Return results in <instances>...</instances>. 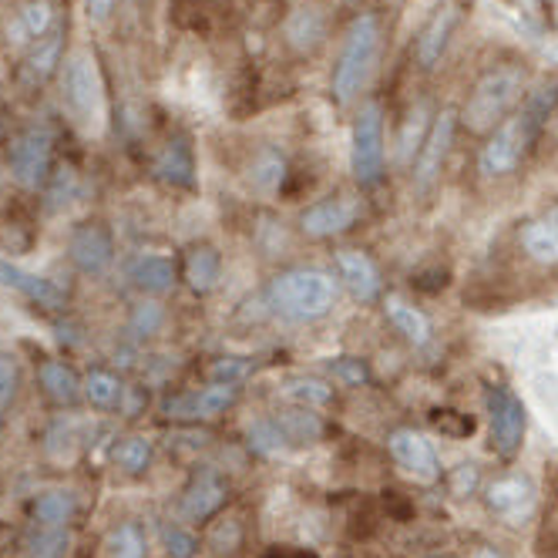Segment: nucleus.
Returning a JSON list of instances; mask_svg holds the SVG:
<instances>
[{
    "instance_id": "72a5a7b5",
    "label": "nucleus",
    "mask_w": 558,
    "mask_h": 558,
    "mask_svg": "<svg viewBox=\"0 0 558 558\" xmlns=\"http://www.w3.org/2000/svg\"><path fill=\"white\" fill-rule=\"evenodd\" d=\"M424 138H427V108L417 105V108L408 114L404 132H401V148H397V155H401V162H404V166H411L414 158H417Z\"/></svg>"
},
{
    "instance_id": "3c124183",
    "label": "nucleus",
    "mask_w": 558,
    "mask_h": 558,
    "mask_svg": "<svg viewBox=\"0 0 558 558\" xmlns=\"http://www.w3.org/2000/svg\"><path fill=\"white\" fill-rule=\"evenodd\" d=\"M0 185H4V169H0Z\"/></svg>"
},
{
    "instance_id": "a18cd8bd",
    "label": "nucleus",
    "mask_w": 558,
    "mask_h": 558,
    "mask_svg": "<svg viewBox=\"0 0 558 558\" xmlns=\"http://www.w3.org/2000/svg\"><path fill=\"white\" fill-rule=\"evenodd\" d=\"M414 287L424 293H437L448 287V269H430V272H417L414 276Z\"/></svg>"
},
{
    "instance_id": "9b49d317",
    "label": "nucleus",
    "mask_w": 558,
    "mask_h": 558,
    "mask_svg": "<svg viewBox=\"0 0 558 558\" xmlns=\"http://www.w3.org/2000/svg\"><path fill=\"white\" fill-rule=\"evenodd\" d=\"M454 125H458V111L445 108L434 118V125L427 129V138H424V145L417 151V162H414V185L421 192H427L434 185V179L441 175V166H445L451 142H454Z\"/></svg>"
},
{
    "instance_id": "423d86ee",
    "label": "nucleus",
    "mask_w": 558,
    "mask_h": 558,
    "mask_svg": "<svg viewBox=\"0 0 558 558\" xmlns=\"http://www.w3.org/2000/svg\"><path fill=\"white\" fill-rule=\"evenodd\" d=\"M350 166L361 185H374L384 172V111L377 101L364 105L353 122Z\"/></svg>"
},
{
    "instance_id": "bb28decb",
    "label": "nucleus",
    "mask_w": 558,
    "mask_h": 558,
    "mask_svg": "<svg viewBox=\"0 0 558 558\" xmlns=\"http://www.w3.org/2000/svg\"><path fill=\"white\" fill-rule=\"evenodd\" d=\"M61 48H64V31L61 27H51L45 37H37L31 54H27V71L37 82H45V77L61 64Z\"/></svg>"
},
{
    "instance_id": "cd10ccee",
    "label": "nucleus",
    "mask_w": 558,
    "mask_h": 558,
    "mask_svg": "<svg viewBox=\"0 0 558 558\" xmlns=\"http://www.w3.org/2000/svg\"><path fill=\"white\" fill-rule=\"evenodd\" d=\"M82 393L88 397V404L98 408V411H108V408H118L122 404V380H118L111 371H92L82 384Z\"/></svg>"
},
{
    "instance_id": "c9c22d12",
    "label": "nucleus",
    "mask_w": 558,
    "mask_h": 558,
    "mask_svg": "<svg viewBox=\"0 0 558 558\" xmlns=\"http://www.w3.org/2000/svg\"><path fill=\"white\" fill-rule=\"evenodd\" d=\"M283 175H287V162L279 158L276 151H259L256 162H253V185L259 192H276L279 185H283Z\"/></svg>"
},
{
    "instance_id": "393cba45",
    "label": "nucleus",
    "mask_w": 558,
    "mask_h": 558,
    "mask_svg": "<svg viewBox=\"0 0 558 558\" xmlns=\"http://www.w3.org/2000/svg\"><path fill=\"white\" fill-rule=\"evenodd\" d=\"M74 511H77V501H74L71 492H45L31 508L34 522L41 529H68Z\"/></svg>"
},
{
    "instance_id": "864d4df0",
    "label": "nucleus",
    "mask_w": 558,
    "mask_h": 558,
    "mask_svg": "<svg viewBox=\"0 0 558 558\" xmlns=\"http://www.w3.org/2000/svg\"><path fill=\"white\" fill-rule=\"evenodd\" d=\"M482 558H492V555H482Z\"/></svg>"
},
{
    "instance_id": "1a4fd4ad",
    "label": "nucleus",
    "mask_w": 558,
    "mask_h": 558,
    "mask_svg": "<svg viewBox=\"0 0 558 558\" xmlns=\"http://www.w3.org/2000/svg\"><path fill=\"white\" fill-rule=\"evenodd\" d=\"M239 401V387L232 384H209L203 390H185L166 401V417L182 421V424H198V421H213L226 414Z\"/></svg>"
},
{
    "instance_id": "473e14b6",
    "label": "nucleus",
    "mask_w": 558,
    "mask_h": 558,
    "mask_svg": "<svg viewBox=\"0 0 558 558\" xmlns=\"http://www.w3.org/2000/svg\"><path fill=\"white\" fill-rule=\"evenodd\" d=\"M51 17H54V11L48 0H34V4H27L14 24V31L21 34L17 41H37V37H45L51 31Z\"/></svg>"
},
{
    "instance_id": "c756f323",
    "label": "nucleus",
    "mask_w": 558,
    "mask_h": 558,
    "mask_svg": "<svg viewBox=\"0 0 558 558\" xmlns=\"http://www.w3.org/2000/svg\"><path fill=\"white\" fill-rule=\"evenodd\" d=\"M151 454H155V448H151L148 437L132 434V437H125V441L114 448V464L122 468L125 474H145L148 464H151Z\"/></svg>"
},
{
    "instance_id": "c03bdc74",
    "label": "nucleus",
    "mask_w": 558,
    "mask_h": 558,
    "mask_svg": "<svg viewBox=\"0 0 558 558\" xmlns=\"http://www.w3.org/2000/svg\"><path fill=\"white\" fill-rule=\"evenodd\" d=\"M477 488V468L474 464H458L454 471H451V492L458 495V498H464V495H471Z\"/></svg>"
},
{
    "instance_id": "f8f14e48",
    "label": "nucleus",
    "mask_w": 558,
    "mask_h": 558,
    "mask_svg": "<svg viewBox=\"0 0 558 558\" xmlns=\"http://www.w3.org/2000/svg\"><path fill=\"white\" fill-rule=\"evenodd\" d=\"M68 253H71V263L88 272V276H101L111 259H114V239H111V229L105 222H82L71 239H68Z\"/></svg>"
},
{
    "instance_id": "2eb2a0df",
    "label": "nucleus",
    "mask_w": 558,
    "mask_h": 558,
    "mask_svg": "<svg viewBox=\"0 0 558 558\" xmlns=\"http://www.w3.org/2000/svg\"><path fill=\"white\" fill-rule=\"evenodd\" d=\"M356 216H361V203L350 198V195H340V198H324V203L310 206L300 216V226L313 239H327V235L347 232L356 222Z\"/></svg>"
},
{
    "instance_id": "79ce46f5",
    "label": "nucleus",
    "mask_w": 558,
    "mask_h": 558,
    "mask_svg": "<svg viewBox=\"0 0 558 558\" xmlns=\"http://www.w3.org/2000/svg\"><path fill=\"white\" fill-rule=\"evenodd\" d=\"M162 324H166V310L158 306V303H142V306H135L132 320H129V327H132L135 337H151V333L162 330Z\"/></svg>"
},
{
    "instance_id": "4be33fe9",
    "label": "nucleus",
    "mask_w": 558,
    "mask_h": 558,
    "mask_svg": "<svg viewBox=\"0 0 558 558\" xmlns=\"http://www.w3.org/2000/svg\"><path fill=\"white\" fill-rule=\"evenodd\" d=\"M37 380H41L45 393L61 408L74 404L77 397H82V380H77V374L64 361H45L37 367Z\"/></svg>"
},
{
    "instance_id": "a19ab883",
    "label": "nucleus",
    "mask_w": 558,
    "mask_h": 558,
    "mask_svg": "<svg viewBox=\"0 0 558 558\" xmlns=\"http://www.w3.org/2000/svg\"><path fill=\"white\" fill-rule=\"evenodd\" d=\"M430 427L441 430L445 437H468L474 430V421L461 411H451V408H437L430 411Z\"/></svg>"
},
{
    "instance_id": "7ed1b4c3",
    "label": "nucleus",
    "mask_w": 558,
    "mask_h": 558,
    "mask_svg": "<svg viewBox=\"0 0 558 558\" xmlns=\"http://www.w3.org/2000/svg\"><path fill=\"white\" fill-rule=\"evenodd\" d=\"M525 92V74L518 68H495L488 74H482L461 108V122L468 125V132H495L505 118L511 114V108L522 101Z\"/></svg>"
},
{
    "instance_id": "09e8293b",
    "label": "nucleus",
    "mask_w": 558,
    "mask_h": 558,
    "mask_svg": "<svg viewBox=\"0 0 558 558\" xmlns=\"http://www.w3.org/2000/svg\"><path fill=\"white\" fill-rule=\"evenodd\" d=\"M387 505L393 508V514H397V518H408V514H411V508H408L401 498H397V492H387Z\"/></svg>"
},
{
    "instance_id": "aec40b11",
    "label": "nucleus",
    "mask_w": 558,
    "mask_h": 558,
    "mask_svg": "<svg viewBox=\"0 0 558 558\" xmlns=\"http://www.w3.org/2000/svg\"><path fill=\"white\" fill-rule=\"evenodd\" d=\"M129 279H132V287L142 293H169L175 287V263L169 256H158V253L138 256L129 266Z\"/></svg>"
},
{
    "instance_id": "603ef678",
    "label": "nucleus",
    "mask_w": 558,
    "mask_h": 558,
    "mask_svg": "<svg viewBox=\"0 0 558 558\" xmlns=\"http://www.w3.org/2000/svg\"><path fill=\"white\" fill-rule=\"evenodd\" d=\"M430 558H451V555H430Z\"/></svg>"
},
{
    "instance_id": "2f4dec72",
    "label": "nucleus",
    "mask_w": 558,
    "mask_h": 558,
    "mask_svg": "<svg viewBox=\"0 0 558 558\" xmlns=\"http://www.w3.org/2000/svg\"><path fill=\"white\" fill-rule=\"evenodd\" d=\"M283 397L293 401L296 408H327L333 401V390L324 380H313V377H296L283 387Z\"/></svg>"
},
{
    "instance_id": "c85d7f7f",
    "label": "nucleus",
    "mask_w": 558,
    "mask_h": 558,
    "mask_svg": "<svg viewBox=\"0 0 558 558\" xmlns=\"http://www.w3.org/2000/svg\"><path fill=\"white\" fill-rule=\"evenodd\" d=\"M105 548L111 558H148V538L138 522H122L118 529H111Z\"/></svg>"
},
{
    "instance_id": "49530a36",
    "label": "nucleus",
    "mask_w": 558,
    "mask_h": 558,
    "mask_svg": "<svg viewBox=\"0 0 558 558\" xmlns=\"http://www.w3.org/2000/svg\"><path fill=\"white\" fill-rule=\"evenodd\" d=\"M235 542H239V525H235V522H226V525H219V529L213 532V548H216L219 555H222V551H232Z\"/></svg>"
},
{
    "instance_id": "58836bf2",
    "label": "nucleus",
    "mask_w": 558,
    "mask_h": 558,
    "mask_svg": "<svg viewBox=\"0 0 558 558\" xmlns=\"http://www.w3.org/2000/svg\"><path fill=\"white\" fill-rule=\"evenodd\" d=\"M21 387V367H17V356L11 350L0 347V408L11 411L14 397Z\"/></svg>"
},
{
    "instance_id": "f03ea898",
    "label": "nucleus",
    "mask_w": 558,
    "mask_h": 558,
    "mask_svg": "<svg viewBox=\"0 0 558 558\" xmlns=\"http://www.w3.org/2000/svg\"><path fill=\"white\" fill-rule=\"evenodd\" d=\"M266 300L283 320L313 324L333 310L337 279L324 269H287L269 283Z\"/></svg>"
},
{
    "instance_id": "6e6552de",
    "label": "nucleus",
    "mask_w": 558,
    "mask_h": 558,
    "mask_svg": "<svg viewBox=\"0 0 558 558\" xmlns=\"http://www.w3.org/2000/svg\"><path fill=\"white\" fill-rule=\"evenodd\" d=\"M488 404V424H492V448L505 461H511L522 451L525 441V404L508 387H488L485 393Z\"/></svg>"
},
{
    "instance_id": "e433bc0d",
    "label": "nucleus",
    "mask_w": 558,
    "mask_h": 558,
    "mask_svg": "<svg viewBox=\"0 0 558 558\" xmlns=\"http://www.w3.org/2000/svg\"><path fill=\"white\" fill-rule=\"evenodd\" d=\"M320 34H324V21H320V14H316L313 8H303V11H296L290 17V41L300 51L313 48L316 41H320Z\"/></svg>"
},
{
    "instance_id": "dca6fc26",
    "label": "nucleus",
    "mask_w": 558,
    "mask_h": 558,
    "mask_svg": "<svg viewBox=\"0 0 558 558\" xmlns=\"http://www.w3.org/2000/svg\"><path fill=\"white\" fill-rule=\"evenodd\" d=\"M226 495H229V488L216 471L195 474L192 485L182 495V514L189 522H206V518H213L226 505Z\"/></svg>"
},
{
    "instance_id": "de8ad7c7",
    "label": "nucleus",
    "mask_w": 558,
    "mask_h": 558,
    "mask_svg": "<svg viewBox=\"0 0 558 558\" xmlns=\"http://www.w3.org/2000/svg\"><path fill=\"white\" fill-rule=\"evenodd\" d=\"M111 11H114V0H85V14L95 24H105L111 17Z\"/></svg>"
},
{
    "instance_id": "7c9ffc66",
    "label": "nucleus",
    "mask_w": 558,
    "mask_h": 558,
    "mask_svg": "<svg viewBox=\"0 0 558 558\" xmlns=\"http://www.w3.org/2000/svg\"><path fill=\"white\" fill-rule=\"evenodd\" d=\"M246 441H250V448H253L256 454H263V458L283 454V451L290 448L283 427H279L276 421H253L250 430H246Z\"/></svg>"
},
{
    "instance_id": "f704fd0d",
    "label": "nucleus",
    "mask_w": 558,
    "mask_h": 558,
    "mask_svg": "<svg viewBox=\"0 0 558 558\" xmlns=\"http://www.w3.org/2000/svg\"><path fill=\"white\" fill-rule=\"evenodd\" d=\"M206 377L209 384H246L253 377V364L246 361V356H216V361L206 367Z\"/></svg>"
},
{
    "instance_id": "37998d69",
    "label": "nucleus",
    "mask_w": 558,
    "mask_h": 558,
    "mask_svg": "<svg viewBox=\"0 0 558 558\" xmlns=\"http://www.w3.org/2000/svg\"><path fill=\"white\" fill-rule=\"evenodd\" d=\"M162 542H166L169 558H195V551H198V538L189 529H182V525L166 529L162 532Z\"/></svg>"
},
{
    "instance_id": "ddd939ff",
    "label": "nucleus",
    "mask_w": 558,
    "mask_h": 558,
    "mask_svg": "<svg viewBox=\"0 0 558 558\" xmlns=\"http://www.w3.org/2000/svg\"><path fill=\"white\" fill-rule=\"evenodd\" d=\"M0 287L21 293L27 303L41 306V310H64L68 306V293L54 283V279L27 272V269L14 266L8 259H0Z\"/></svg>"
},
{
    "instance_id": "a878e982",
    "label": "nucleus",
    "mask_w": 558,
    "mask_h": 558,
    "mask_svg": "<svg viewBox=\"0 0 558 558\" xmlns=\"http://www.w3.org/2000/svg\"><path fill=\"white\" fill-rule=\"evenodd\" d=\"M276 424L283 427L290 445H313L324 437V421L320 414H313V408H293L276 417Z\"/></svg>"
},
{
    "instance_id": "9d476101",
    "label": "nucleus",
    "mask_w": 558,
    "mask_h": 558,
    "mask_svg": "<svg viewBox=\"0 0 558 558\" xmlns=\"http://www.w3.org/2000/svg\"><path fill=\"white\" fill-rule=\"evenodd\" d=\"M387 448L393 454V461L404 468V474H411L421 485H434L441 477V461H437L434 448L424 434L411 430V427H397L387 437Z\"/></svg>"
},
{
    "instance_id": "ea45409f",
    "label": "nucleus",
    "mask_w": 558,
    "mask_h": 558,
    "mask_svg": "<svg viewBox=\"0 0 558 558\" xmlns=\"http://www.w3.org/2000/svg\"><path fill=\"white\" fill-rule=\"evenodd\" d=\"M68 551V529H41L31 538V558H64Z\"/></svg>"
},
{
    "instance_id": "8fccbe9b",
    "label": "nucleus",
    "mask_w": 558,
    "mask_h": 558,
    "mask_svg": "<svg viewBox=\"0 0 558 558\" xmlns=\"http://www.w3.org/2000/svg\"><path fill=\"white\" fill-rule=\"evenodd\" d=\"M266 558H313V555H306V551H293V548H272Z\"/></svg>"
},
{
    "instance_id": "b1692460",
    "label": "nucleus",
    "mask_w": 558,
    "mask_h": 558,
    "mask_svg": "<svg viewBox=\"0 0 558 558\" xmlns=\"http://www.w3.org/2000/svg\"><path fill=\"white\" fill-rule=\"evenodd\" d=\"M387 320L401 330L414 347H424L427 340H430V320L427 316L417 310V306H411V303H404V300H397V296H390L387 300Z\"/></svg>"
},
{
    "instance_id": "f3484780",
    "label": "nucleus",
    "mask_w": 558,
    "mask_h": 558,
    "mask_svg": "<svg viewBox=\"0 0 558 558\" xmlns=\"http://www.w3.org/2000/svg\"><path fill=\"white\" fill-rule=\"evenodd\" d=\"M337 269H340V279L350 287V293L361 300V303H371L380 296V272L374 266V259L361 250H340L337 253Z\"/></svg>"
},
{
    "instance_id": "412c9836",
    "label": "nucleus",
    "mask_w": 558,
    "mask_h": 558,
    "mask_svg": "<svg viewBox=\"0 0 558 558\" xmlns=\"http://www.w3.org/2000/svg\"><path fill=\"white\" fill-rule=\"evenodd\" d=\"M222 276V256L216 246L203 243V246H192L185 253V283L195 290V293H209L216 290Z\"/></svg>"
},
{
    "instance_id": "a211bd4d",
    "label": "nucleus",
    "mask_w": 558,
    "mask_h": 558,
    "mask_svg": "<svg viewBox=\"0 0 558 558\" xmlns=\"http://www.w3.org/2000/svg\"><path fill=\"white\" fill-rule=\"evenodd\" d=\"M458 24V11L451 4L437 8L434 17L427 21V27L421 31L417 37V61L424 68H434L437 61H441V54L448 51V41H451V31Z\"/></svg>"
},
{
    "instance_id": "4468645a",
    "label": "nucleus",
    "mask_w": 558,
    "mask_h": 558,
    "mask_svg": "<svg viewBox=\"0 0 558 558\" xmlns=\"http://www.w3.org/2000/svg\"><path fill=\"white\" fill-rule=\"evenodd\" d=\"M488 508L505 518L508 525H522L535 511V485L522 474H508L488 488Z\"/></svg>"
},
{
    "instance_id": "6ab92c4d",
    "label": "nucleus",
    "mask_w": 558,
    "mask_h": 558,
    "mask_svg": "<svg viewBox=\"0 0 558 558\" xmlns=\"http://www.w3.org/2000/svg\"><path fill=\"white\" fill-rule=\"evenodd\" d=\"M522 246L525 253L542 266H558V209L532 219L522 229Z\"/></svg>"
},
{
    "instance_id": "0eeeda50",
    "label": "nucleus",
    "mask_w": 558,
    "mask_h": 558,
    "mask_svg": "<svg viewBox=\"0 0 558 558\" xmlns=\"http://www.w3.org/2000/svg\"><path fill=\"white\" fill-rule=\"evenodd\" d=\"M11 175L24 189H45L51 182V162H54V138L48 129H27L11 142Z\"/></svg>"
},
{
    "instance_id": "20e7f679",
    "label": "nucleus",
    "mask_w": 558,
    "mask_h": 558,
    "mask_svg": "<svg viewBox=\"0 0 558 558\" xmlns=\"http://www.w3.org/2000/svg\"><path fill=\"white\" fill-rule=\"evenodd\" d=\"M64 101L74 114V122L85 132L98 135L108 118V95L101 71L92 51H74L64 64Z\"/></svg>"
},
{
    "instance_id": "4c0bfd02",
    "label": "nucleus",
    "mask_w": 558,
    "mask_h": 558,
    "mask_svg": "<svg viewBox=\"0 0 558 558\" xmlns=\"http://www.w3.org/2000/svg\"><path fill=\"white\" fill-rule=\"evenodd\" d=\"M327 371L347 387L371 384V367H367V361H361V356H333V361L327 364Z\"/></svg>"
},
{
    "instance_id": "5701e85b",
    "label": "nucleus",
    "mask_w": 558,
    "mask_h": 558,
    "mask_svg": "<svg viewBox=\"0 0 558 558\" xmlns=\"http://www.w3.org/2000/svg\"><path fill=\"white\" fill-rule=\"evenodd\" d=\"M155 175L169 182V185H192L195 182V162H192V148L185 142H169L155 158Z\"/></svg>"
},
{
    "instance_id": "39448f33",
    "label": "nucleus",
    "mask_w": 558,
    "mask_h": 558,
    "mask_svg": "<svg viewBox=\"0 0 558 558\" xmlns=\"http://www.w3.org/2000/svg\"><path fill=\"white\" fill-rule=\"evenodd\" d=\"M377 51H380V24L374 14H361L347 31L340 64L333 71V95L340 105L353 101L356 92L367 85L374 61H377Z\"/></svg>"
},
{
    "instance_id": "f257e3e1",
    "label": "nucleus",
    "mask_w": 558,
    "mask_h": 558,
    "mask_svg": "<svg viewBox=\"0 0 558 558\" xmlns=\"http://www.w3.org/2000/svg\"><path fill=\"white\" fill-rule=\"evenodd\" d=\"M558 101V88H542L538 95L529 98V105L505 118V122L495 129V135L488 138V145L482 148V155H477V169H482L485 175H508L514 172L518 166H522V158L529 155L542 122L548 118V111L555 108Z\"/></svg>"
}]
</instances>
